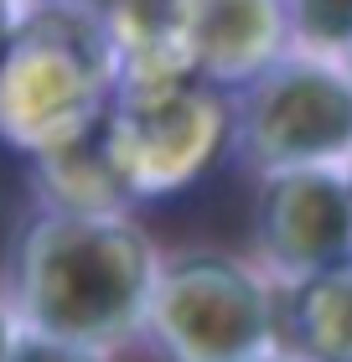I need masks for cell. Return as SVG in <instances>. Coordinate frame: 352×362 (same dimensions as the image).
<instances>
[{
  "mask_svg": "<svg viewBox=\"0 0 352 362\" xmlns=\"http://www.w3.org/2000/svg\"><path fill=\"white\" fill-rule=\"evenodd\" d=\"M156 285V249L120 207H47L16 249V295L31 332L109 347L135 332Z\"/></svg>",
  "mask_w": 352,
  "mask_h": 362,
  "instance_id": "1",
  "label": "cell"
},
{
  "mask_svg": "<svg viewBox=\"0 0 352 362\" xmlns=\"http://www.w3.org/2000/svg\"><path fill=\"white\" fill-rule=\"evenodd\" d=\"M120 83V42L104 0L21 11L0 52V145L26 160L93 140Z\"/></svg>",
  "mask_w": 352,
  "mask_h": 362,
  "instance_id": "2",
  "label": "cell"
},
{
  "mask_svg": "<svg viewBox=\"0 0 352 362\" xmlns=\"http://www.w3.org/2000/svg\"><path fill=\"white\" fill-rule=\"evenodd\" d=\"M233 98L197 78L145 88H114L109 114L93 129V151L125 202L187 192L228 151Z\"/></svg>",
  "mask_w": 352,
  "mask_h": 362,
  "instance_id": "3",
  "label": "cell"
},
{
  "mask_svg": "<svg viewBox=\"0 0 352 362\" xmlns=\"http://www.w3.org/2000/svg\"><path fill=\"white\" fill-rule=\"evenodd\" d=\"M228 151L249 171L347 166L352 160V78L337 57L285 52L239 88Z\"/></svg>",
  "mask_w": 352,
  "mask_h": 362,
  "instance_id": "4",
  "label": "cell"
},
{
  "mask_svg": "<svg viewBox=\"0 0 352 362\" xmlns=\"http://www.w3.org/2000/svg\"><path fill=\"white\" fill-rule=\"evenodd\" d=\"M145 321L171 362H244L270 341V295L223 254H187L156 269Z\"/></svg>",
  "mask_w": 352,
  "mask_h": 362,
  "instance_id": "5",
  "label": "cell"
},
{
  "mask_svg": "<svg viewBox=\"0 0 352 362\" xmlns=\"http://www.w3.org/2000/svg\"><path fill=\"white\" fill-rule=\"evenodd\" d=\"M254 243L285 274L306 279L352 259V181L347 166H295L259 176Z\"/></svg>",
  "mask_w": 352,
  "mask_h": 362,
  "instance_id": "6",
  "label": "cell"
},
{
  "mask_svg": "<svg viewBox=\"0 0 352 362\" xmlns=\"http://www.w3.org/2000/svg\"><path fill=\"white\" fill-rule=\"evenodd\" d=\"M290 326L300 352L316 362H352V259L295 279Z\"/></svg>",
  "mask_w": 352,
  "mask_h": 362,
  "instance_id": "7",
  "label": "cell"
},
{
  "mask_svg": "<svg viewBox=\"0 0 352 362\" xmlns=\"http://www.w3.org/2000/svg\"><path fill=\"white\" fill-rule=\"evenodd\" d=\"M290 52L311 57H347L352 52V0H285Z\"/></svg>",
  "mask_w": 352,
  "mask_h": 362,
  "instance_id": "8",
  "label": "cell"
},
{
  "mask_svg": "<svg viewBox=\"0 0 352 362\" xmlns=\"http://www.w3.org/2000/svg\"><path fill=\"white\" fill-rule=\"evenodd\" d=\"M6 362H104L93 347H78V341H62V337H42V332H26V337H11Z\"/></svg>",
  "mask_w": 352,
  "mask_h": 362,
  "instance_id": "9",
  "label": "cell"
},
{
  "mask_svg": "<svg viewBox=\"0 0 352 362\" xmlns=\"http://www.w3.org/2000/svg\"><path fill=\"white\" fill-rule=\"evenodd\" d=\"M21 0H0V52H6V42H11V31H16V21H21Z\"/></svg>",
  "mask_w": 352,
  "mask_h": 362,
  "instance_id": "10",
  "label": "cell"
},
{
  "mask_svg": "<svg viewBox=\"0 0 352 362\" xmlns=\"http://www.w3.org/2000/svg\"><path fill=\"white\" fill-rule=\"evenodd\" d=\"M6 347H11V326H6V316H0V362H6Z\"/></svg>",
  "mask_w": 352,
  "mask_h": 362,
  "instance_id": "11",
  "label": "cell"
},
{
  "mask_svg": "<svg viewBox=\"0 0 352 362\" xmlns=\"http://www.w3.org/2000/svg\"><path fill=\"white\" fill-rule=\"evenodd\" d=\"M21 6H26V11H31V6H57V0H21Z\"/></svg>",
  "mask_w": 352,
  "mask_h": 362,
  "instance_id": "12",
  "label": "cell"
},
{
  "mask_svg": "<svg viewBox=\"0 0 352 362\" xmlns=\"http://www.w3.org/2000/svg\"><path fill=\"white\" fill-rule=\"evenodd\" d=\"M244 362H275V357H259V352H254V357H244Z\"/></svg>",
  "mask_w": 352,
  "mask_h": 362,
  "instance_id": "13",
  "label": "cell"
},
{
  "mask_svg": "<svg viewBox=\"0 0 352 362\" xmlns=\"http://www.w3.org/2000/svg\"><path fill=\"white\" fill-rule=\"evenodd\" d=\"M342 68H347V78H352V52H347V57H342Z\"/></svg>",
  "mask_w": 352,
  "mask_h": 362,
  "instance_id": "14",
  "label": "cell"
},
{
  "mask_svg": "<svg viewBox=\"0 0 352 362\" xmlns=\"http://www.w3.org/2000/svg\"><path fill=\"white\" fill-rule=\"evenodd\" d=\"M104 6H125V0H104Z\"/></svg>",
  "mask_w": 352,
  "mask_h": 362,
  "instance_id": "15",
  "label": "cell"
},
{
  "mask_svg": "<svg viewBox=\"0 0 352 362\" xmlns=\"http://www.w3.org/2000/svg\"><path fill=\"white\" fill-rule=\"evenodd\" d=\"M347 181H352V160H347Z\"/></svg>",
  "mask_w": 352,
  "mask_h": 362,
  "instance_id": "16",
  "label": "cell"
}]
</instances>
